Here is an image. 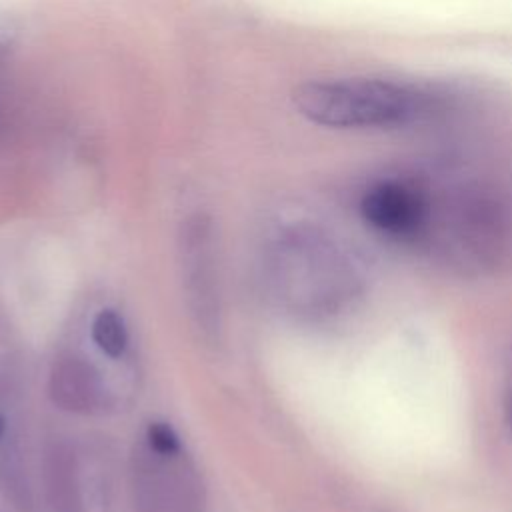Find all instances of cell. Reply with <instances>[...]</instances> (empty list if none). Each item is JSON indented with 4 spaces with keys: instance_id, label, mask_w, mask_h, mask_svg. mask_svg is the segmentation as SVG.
I'll return each instance as SVG.
<instances>
[{
    "instance_id": "52a82bcc",
    "label": "cell",
    "mask_w": 512,
    "mask_h": 512,
    "mask_svg": "<svg viewBox=\"0 0 512 512\" xmlns=\"http://www.w3.org/2000/svg\"><path fill=\"white\" fill-rule=\"evenodd\" d=\"M92 340L110 358L122 356L128 344V332L122 316L112 308L100 310L92 322Z\"/></svg>"
},
{
    "instance_id": "5b68a950",
    "label": "cell",
    "mask_w": 512,
    "mask_h": 512,
    "mask_svg": "<svg viewBox=\"0 0 512 512\" xmlns=\"http://www.w3.org/2000/svg\"><path fill=\"white\" fill-rule=\"evenodd\" d=\"M48 394L56 406L74 414L100 412L108 402L98 370L76 354H64L52 364Z\"/></svg>"
},
{
    "instance_id": "6da1fadb",
    "label": "cell",
    "mask_w": 512,
    "mask_h": 512,
    "mask_svg": "<svg viewBox=\"0 0 512 512\" xmlns=\"http://www.w3.org/2000/svg\"><path fill=\"white\" fill-rule=\"evenodd\" d=\"M294 106L312 124L334 130H398L438 114L442 94L404 80L342 76L294 90Z\"/></svg>"
},
{
    "instance_id": "277c9868",
    "label": "cell",
    "mask_w": 512,
    "mask_h": 512,
    "mask_svg": "<svg viewBox=\"0 0 512 512\" xmlns=\"http://www.w3.org/2000/svg\"><path fill=\"white\" fill-rule=\"evenodd\" d=\"M360 212L376 230L414 240L426 230L430 192L408 178H382L364 190Z\"/></svg>"
},
{
    "instance_id": "8992f818",
    "label": "cell",
    "mask_w": 512,
    "mask_h": 512,
    "mask_svg": "<svg viewBox=\"0 0 512 512\" xmlns=\"http://www.w3.org/2000/svg\"><path fill=\"white\" fill-rule=\"evenodd\" d=\"M44 494L50 512H82L78 468L72 450L54 442L44 452Z\"/></svg>"
},
{
    "instance_id": "30bf717a",
    "label": "cell",
    "mask_w": 512,
    "mask_h": 512,
    "mask_svg": "<svg viewBox=\"0 0 512 512\" xmlns=\"http://www.w3.org/2000/svg\"><path fill=\"white\" fill-rule=\"evenodd\" d=\"M2 432H4V420H2V416H0V438H2Z\"/></svg>"
},
{
    "instance_id": "9c48e42d",
    "label": "cell",
    "mask_w": 512,
    "mask_h": 512,
    "mask_svg": "<svg viewBox=\"0 0 512 512\" xmlns=\"http://www.w3.org/2000/svg\"><path fill=\"white\" fill-rule=\"evenodd\" d=\"M4 46H0V70H2V62H4V52H2Z\"/></svg>"
},
{
    "instance_id": "ba28073f",
    "label": "cell",
    "mask_w": 512,
    "mask_h": 512,
    "mask_svg": "<svg viewBox=\"0 0 512 512\" xmlns=\"http://www.w3.org/2000/svg\"><path fill=\"white\" fill-rule=\"evenodd\" d=\"M504 414H506V420L512 428V374L508 378V386H506V394H504Z\"/></svg>"
},
{
    "instance_id": "3957f363",
    "label": "cell",
    "mask_w": 512,
    "mask_h": 512,
    "mask_svg": "<svg viewBox=\"0 0 512 512\" xmlns=\"http://www.w3.org/2000/svg\"><path fill=\"white\" fill-rule=\"evenodd\" d=\"M134 512H202L204 486L184 450L160 452L144 440L130 462Z\"/></svg>"
},
{
    "instance_id": "7a4b0ae2",
    "label": "cell",
    "mask_w": 512,
    "mask_h": 512,
    "mask_svg": "<svg viewBox=\"0 0 512 512\" xmlns=\"http://www.w3.org/2000/svg\"><path fill=\"white\" fill-rule=\"evenodd\" d=\"M178 270L192 328L204 342L216 344L222 328L218 248L212 220L206 214H194L182 224Z\"/></svg>"
}]
</instances>
